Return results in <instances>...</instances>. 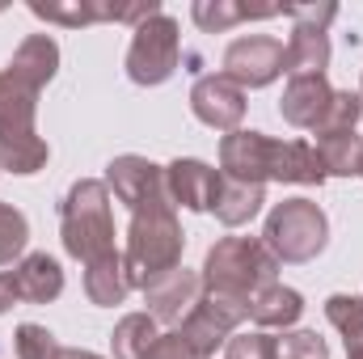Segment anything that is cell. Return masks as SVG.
I'll return each mask as SVG.
<instances>
[{"label":"cell","instance_id":"obj_33","mask_svg":"<svg viewBox=\"0 0 363 359\" xmlns=\"http://www.w3.org/2000/svg\"><path fill=\"white\" fill-rule=\"evenodd\" d=\"M287 17H296V21H304V26H330L334 17H338V4H287Z\"/></svg>","mask_w":363,"mask_h":359},{"label":"cell","instance_id":"obj_19","mask_svg":"<svg viewBox=\"0 0 363 359\" xmlns=\"http://www.w3.org/2000/svg\"><path fill=\"white\" fill-rule=\"evenodd\" d=\"M287 13V4H241V0H194L190 4V17L203 34H224L250 17H279Z\"/></svg>","mask_w":363,"mask_h":359},{"label":"cell","instance_id":"obj_11","mask_svg":"<svg viewBox=\"0 0 363 359\" xmlns=\"http://www.w3.org/2000/svg\"><path fill=\"white\" fill-rule=\"evenodd\" d=\"M199 296H203V279H199V270H186V267L169 270V275H161L157 283L144 287L148 317L165 321V326H182V317L199 304Z\"/></svg>","mask_w":363,"mask_h":359},{"label":"cell","instance_id":"obj_3","mask_svg":"<svg viewBox=\"0 0 363 359\" xmlns=\"http://www.w3.org/2000/svg\"><path fill=\"white\" fill-rule=\"evenodd\" d=\"M60 237H64V250L77 258V263H97V258H110L118 254L114 245V211H110V190L106 182L97 178H81L68 194H64V207H60Z\"/></svg>","mask_w":363,"mask_h":359},{"label":"cell","instance_id":"obj_24","mask_svg":"<svg viewBox=\"0 0 363 359\" xmlns=\"http://www.w3.org/2000/svg\"><path fill=\"white\" fill-rule=\"evenodd\" d=\"M38 89L21 85L13 72H0V131H34Z\"/></svg>","mask_w":363,"mask_h":359},{"label":"cell","instance_id":"obj_18","mask_svg":"<svg viewBox=\"0 0 363 359\" xmlns=\"http://www.w3.org/2000/svg\"><path fill=\"white\" fill-rule=\"evenodd\" d=\"M9 275L17 283V300H30V304H47L64 292V270L51 254H26Z\"/></svg>","mask_w":363,"mask_h":359},{"label":"cell","instance_id":"obj_10","mask_svg":"<svg viewBox=\"0 0 363 359\" xmlns=\"http://www.w3.org/2000/svg\"><path fill=\"white\" fill-rule=\"evenodd\" d=\"M271 148L274 140L267 131H228L220 140V174L237 182H271Z\"/></svg>","mask_w":363,"mask_h":359},{"label":"cell","instance_id":"obj_20","mask_svg":"<svg viewBox=\"0 0 363 359\" xmlns=\"http://www.w3.org/2000/svg\"><path fill=\"white\" fill-rule=\"evenodd\" d=\"M300 313H304V296L296 287H283V283H267L250 300V321L258 330H287L300 321Z\"/></svg>","mask_w":363,"mask_h":359},{"label":"cell","instance_id":"obj_15","mask_svg":"<svg viewBox=\"0 0 363 359\" xmlns=\"http://www.w3.org/2000/svg\"><path fill=\"white\" fill-rule=\"evenodd\" d=\"M330 68V34L321 26H304L296 21L287 47H283V72L291 77H325Z\"/></svg>","mask_w":363,"mask_h":359},{"label":"cell","instance_id":"obj_2","mask_svg":"<svg viewBox=\"0 0 363 359\" xmlns=\"http://www.w3.org/2000/svg\"><path fill=\"white\" fill-rule=\"evenodd\" d=\"M182 250H186V237H182L178 224V207H148V211H131V224H127V250H123V267L131 287H148L157 283L161 275L182 267Z\"/></svg>","mask_w":363,"mask_h":359},{"label":"cell","instance_id":"obj_34","mask_svg":"<svg viewBox=\"0 0 363 359\" xmlns=\"http://www.w3.org/2000/svg\"><path fill=\"white\" fill-rule=\"evenodd\" d=\"M13 300H17V283H13V275H0V313H9Z\"/></svg>","mask_w":363,"mask_h":359},{"label":"cell","instance_id":"obj_4","mask_svg":"<svg viewBox=\"0 0 363 359\" xmlns=\"http://www.w3.org/2000/svg\"><path fill=\"white\" fill-rule=\"evenodd\" d=\"M330 241V220L313 199H283L274 203L262 228V245L283 263H313Z\"/></svg>","mask_w":363,"mask_h":359},{"label":"cell","instance_id":"obj_6","mask_svg":"<svg viewBox=\"0 0 363 359\" xmlns=\"http://www.w3.org/2000/svg\"><path fill=\"white\" fill-rule=\"evenodd\" d=\"M250 321V300H233V296H211L203 292L199 304L182 317L178 334L194 355L211 359L220 347H228V338L237 334V326Z\"/></svg>","mask_w":363,"mask_h":359},{"label":"cell","instance_id":"obj_1","mask_svg":"<svg viewBox=\"0 0 363 359\" xmlns=\"http://www.w3.org/2000/svg\"><path fill=\"white\" fill-rule=\"evenodd\" d=\"M203 292L254 300L267 283H279V258L262 245V237H224L203 258Z\"/></svg>","mask_w":363,"mask_h":359},{"label":"cell","instance_id":"obj_8","mask_svg":"<svg viewBox=\"0 0 363 359\" xmlns=\"http://www.w3.org/2000/svg\"><path fill=\"white\" fill-rule=\"evenodd\" d=\"M283 72V43L271 34H250L228 43L224 51V77L237 81L241 89H262Z\"/></svg>","mask_w":363,"mask_h":359},{"label":"cell","instance_id":"obj_17","mask_svg":"<svg viewBox=\"0 0 363 359\" xmlns=\"http://www.w3.org/2000/svg\"><path fill=\"white\" fill-rule=\"evenodd\" d=\"M4 72H13L21 85H30V89L43 93V85L60 72V47H55V38H47V34H30V38L13 51V60H9Z\"/></svg>","mask_w":363,"mask_h":359},{"label":"cell","instance_id":"obj_12","mask_svg":"<svg viewBox=\"0 0 363 359\" xmlns=\"http://www.w3.org/2000/svg\"><path fill=\"white\" fill-rule=\"evenodd\" d=\"M165 186H169L174 207L211 211V199H216V186H220V170H211L207 161H194V157H178V161L165 165Z\"/></svg>","mask_w":363,"mask_h":359},{"label":"cell","instance_id":"obj_32","mask_svg":"<svg viewBox=\"0 0 363 359\" xmlns=\"http://www.w3.org/2000/svg\"><path fill=\"white\" fill-rule=\"evenodd\" d=\"M144 359H203V355H194L178 330H169V334H157V343L148 347V355Z\"/></svg>","mask_w":363,"mask_h":359},{"label":"cell","instance_id":"obj_5","mask_svg":"<svg viewBox=\"0 0 363 359\" xmlns=\"http://www.w3.org/2000/svg\"><path fill=\"white\" fill-rule=\"evenodd\" d=\"M182 60V30L169 13H157L135 26L131 47H127V77L135 85H165L178 72Z\"/></svg>","mask_w":363,"mask_h":359},{"label":"cell","instance_id":"obj_25","mask_svg":"<svg viewBox=\"0 0 363 359\" xmlns=\"http://www.w3.org/2000/svg\"><path fill=\"white\" fill-rule=\"evenodd\" d=\"M157 334L161 330H157V321L148 313H127L110 334V351H114V359H144L148 347L157 343Z\"/></svg>","mask_w":363,"mask_h":359},{"label":"cell","instance_id":"obj_21","mask_svg":"<svg viewBox=\"0 0 363 359\" xmlns=\"http://www.w3.org/2000/svg\"><path fill=\"white\" fill-rule=\"evenodd\" d=\"M131 292V279H127V267H123V254H110V258H97L85 267V296L101 309H114L123 304Z\"/></svg>","mask_w":363,"mask_h":359},{"label":"cell","instance_id":"obj_27","mask_svg":"<svg viewBox=\"0 0 363 359\" xmlns=\"http://www.w3.org/2000/svg\"><path fill=\"white\" fill-rule=\"evenodd\" d=\"M26 241H30V224L13 203H0V267L21 263L26 258Z\"/></svg>","mask_w":363,"mask_h":359},{"label":"cell","instance_id":"obj_29","mask_svg":"<svg viewBox=\"0 0 363 359\" xmlns=\"http://www.w3.org/2000/svg\"><path fill=\"white\" fill-rule=\"evenodd\" d=\"M13 347H17V359H60V351H64L60 338H55L47 326H34V321L17 326Z\"/></svg>","mask_w":363,"mask_h":359},{"label":"cell","instance_id":"obj_36","mask_svg":"<svg viewBox=\"0 0 363 359\" xmlns=\"http://www.w3.org/2000/svg\"><path fill=\"white\" fill-rule=\"evenodd\" d=\"M347 359H363V347H351V351H347Z\"/></svg>","mask_w":363,"mask_h":359},{"label":"cell","instance_id":"obj_28","mask_svg":"<svg viewBox=\"0 0 363 359\" xmlns=\"http://www.w3.org/2000/svg\"><path fill=\"white\" fill-rule=\"evenodd\" d=\"M359 118H363V97L351 89H334V101L321 118V127L313 136H330V131H359Z\"/></svg>","mask_w":363,"mask_h":359},{"label":"cell","instance_id":"obj_14","mask_svg":"<svg viewBox=\"0 0 363 359\" xmlns=\"http://www.w3.org/2000/svg\"><path fill=\"white\" fill-rule=\"evenodd\" d=\"M330 178L321 153L308 140H274L271 148V182H291V186H321Z\"/></svg>","mask_w":363,"mask_h":359},{"label":"cell","instance_id":"obj_9","mask_svg":"<svg viewBox=\"0 0 363 359\" xmlns=\"http://www.w3.org/2000/svg\"><path fill=\"white\" fill-rule=\"evenodd\" d=\"M190 110L199 123L216 127V131H241V118H245V89L237 81H228L224 72H211V77H199L194 89H190Z\"/></svg>","mask_w":363,"mask_h":359},{"label":"cell","instance_id":"obj_30","mask_svg":"<svg viewBox=\"0 0 363 359\" xmlns=\"http://www.w3.org/2000/svg\"><path fill=\"white\" fill-rule=\"evenodd\" d=\"M224 359H279V338L271 330H250V334H233Z\"/></svg>","mask_w":363,"mask_h":359},{"label":"cell","instance_id":"obj_23","mask_svg":"<svg viewBox=\"0 0 363 359\" xmlns=\"http://www.w3.org/2000/svg\"><path fill=\"white\" fill-rule=\"evenodd\" d=\"M313 148L321 153L330 178H359V170H363V136L359 131H330V136H317Z\"/></svg>","mask_w":363,"mask_h":359},{"label":"cell","instance_id":"obj_31","mask_svg":"<svg viewBox=\"0 0 363 359\" xmlns=\"http://www.w3.org/2000/svg\"><path fill=\"white\" fill-rule=\"evenodd\" d=\"M279 359H330V347L317 330H291L279 338Z\"/></svg>","mask_w":363,"mask_h":359},{"label":"cell","instance_id":"obj_37","mask_svg":"<svg viewBox=\"0 0 363 359\" xmlns=\"http://www.w3.org/2000/svg\"><path fill=\"white\" fill-rule=\"evenodd\" d=\"M359 97H363V85H359Z\"/></svg>","mask_w":363,"mask_h":359},{"label":"cell","instance_id":"obj_7","mask_svg":"<svg viewBox=\"0 0 363 359\" xmlns=\"http://www.w3.org/2000/svg\"><path fill=\"white\" fill-rule=\"evenodd\" d=\"M106 190L127 207V211H148V207H174L169 186H165V170L152 165L148 157H114L106 165Z\"/></svg>","mask_w":363,"mask_h":359},{"label":"cell","instance_id":"obj_26","mask_svg":"<svg viewBox=\"0 0 363 359\" xmlns=\"http://www.w3.org/2000/svg\"><path fill=\"white\" fill-rule=\"evenodd\" d=\"M325 317L347 338V351L351 347H363V296H347V292L330 296L325 300Z\"/></svg>","mask_w":363,"mask_h":359},{"label":"cell","instance_id":"obj_13","mask_svg":"<svg viewBox=\"0 0 363 359\" xmlns=\"http://www.w3.org/2000/svg\"><path fill=\"white\" fill-rule=\"evenodd\" d=\"M334 101V85L325 77H291L287 89L279 97V114L291 123V127H304V131H317L325 110Z\"/></svg>","mask_w":363,"mask_h":359},{"label":"cell","instance_id":"obj_35","mask_svg":"<svg viewBox=\"0 0 363 359\" xmlns=\"http://www.w3.org/2000/svg\"><path fill=\"white\" fill-rule=\"evenodd\" d=\"M60 359H101V355H93V351H77V347H64Z\"/></svg>","mask_w":363,"mask_h":359},{"label":"cell","instance_id":"obj_16","mask_svg":"<svg viewBox=\"0 0 363 359\" xmlns=\"http://www.w3.org/2000/svg\"><path fill=\"white\" fill-rule=\"evenodd\" d=\"M267 203V186L258 182H237V178H224L220 174V186H216V199H211V216L228 228H241L250 224Z\"/></svg>","mask_w":363,"mask_h":359},{"label":"cell","instance_id":"obj_22","mask_svg":"<svg viewBox=\"0 0 363 359\" xmlns=\"http://www.w3.org/2000/svg\"><path fill=\"white\" fill-rule=\"evenodd\" d=\"M51 148L38 131H0V170L9 174H38L47 165Z\"/></svg>","mask_w":363,"mask_h":359},{"label":"cell","instance_id":"obj_38","mask_svg":"<svg viewBox=\"0 0 363 359\" xmlns=\"http://www.w3.org/2000/svg\"><path fill=\"white\" fill-rule=\"evenodd\" d=\"M359 178H363V170H359Z\"/></svg>","mask_w":363,"mask_h":359}]
</instances>
